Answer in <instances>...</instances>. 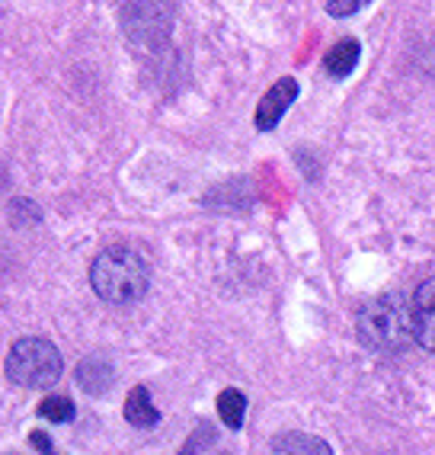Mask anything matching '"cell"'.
<instances>
[{
    "mask_svg": "<svg viewBox=\"0 0 435 455\" xmlns=\"http://www.w3.org/2000/svg\"><path fill=\"white\" fill-rule=\"evenodd\" d=\"M355 333L371 353H403L413 343V308L403 292L368 299L355 315Z\"/></svg>",
    "mask_w": 435,
    "mask_h": 455,
    "instance_id": "obj_1",
    "label": "cell"
},
{
    "mask_svg": "<svg viewBox=\"0 0 435 455\" xmlns=\"http://www.w3.org/2000/svg\"><path fill=\"white\" fill-rule=\"evenodd\" d=\"M90 285L106 305H131L147 292L151 267L135 247L113 244L90 267Z\"/></svg>",
    "mask_w": 435,
    "mask_h": 455,
    "instance_id": "obj_2",
    "label": "cell"
},
{
    "mask_svg": "<svg viewBox=\"0 0 435 455\" xmlns=\"http://www.w3.org/2000/svg\"><path fill=\"white\" fill-rule=\"evenodd\" d=\"M65 363L58 353L55 343H49L45 337H23L10 347L7 353V379L20 388H51L61 379Z\"/></svg>",
    "mask_w": 435,
    "mask_h": 455,
    "instance_id": "obj_3",
    "label": "cell"
},
{
    "mask_svg": "<svg viewBox=\"0 0 435 455\" xmlns=\"http://www.w3.org/2000/svg\"><path fill=\"white\" fill-rule=\"evenodd\" d=\"M413 308V340L423 350L435 353V276H429L426 283H419V289L410 299Z\"/></svg>",
    "mask_w": 435,
    "mask_h": 455,
    "instance_id": "obj_4",
    "label": "cell"
},
{
    "mask_svg": "<svg viewBox=\"0 0 435 455\" xmlns=\"http://www.w3.org/2000/svg\"><path fill=\"white\" fill-rule=\"evenodd\" d=\"M298 81L295 77H282L266 90V97L259 100L257 106V129L259 132H273L275 125L282 123L285 109H289L295 100H298Z\"/></svg>",
    "mask_w": 435,
    "mask_h": 455,
    "instance_id": "obj_5",
    "label": "cell"
},
{
    "mask_svg": "<svg viewBox=\"0 0 435 455\" xmlns=\"http://www.w3.org/2000/svg\"><path fill=\"white\" fill-rule=\"evenodd\" d=\"M273 455H333L330 443L314 433L289 430L273 439Z\"/></svg>",
    "mask_w": 435,
    "mask_h": 455,
    "instance_id": "obj_6",
    "label": "cell"
},
{
    "mask_svg": "<svg viewBox=\"0 0 435 455\" xmlns=\"http://www.w3.org/2000/svg\"><path fill=\"white\" fill-rule=\"evenodd\" d=\"M115 382V372H113V363H106L99 356H90V359H81V366H77V385H81L87 395L99 398L106 391L113 388Z\"/></svg>",
    "mask_w": 435,
    "mask_h": 455,
    "instance_id": "obj_7",
    "label": "cell"
},
{
    "mask_svg": "<svg viewBox=\"0 0 435 455\" xmlns=\"http://www.w3.org/2000/svg\"><path fill=\"white\" fill-rule=\"evenodd\" d=\"M359 55H362V45H359V39L336 42V45L327 52V58H323V71L330 74V77H336V81H343V77H349V74H352V68L359 65Z\"/></svg>",
    "mask_w": 435,
    "mask_h": 455,
    "instance_id": "obj_8",
    "label": "cell"
},
{
    "mask_svg": "<svg viewBox=\"0 0 435 455\" xmlns=\"http://www.w3.org/2000/svg\"><path fill=\"white\" fill-rule=\"evenodd\" d=\"M125 420H129L131 427H141V430H151V427L161 423V411L154 407L151 395H147V388H141V385L125 398Z\"/></svg>",
    "mask_w": 435,
    "mask_h": 455,
    "instance_id": "obj_9",
    "label": "cell"
},
{
    "mask_svg": "<svg viewBox=\"0 0 435 455\" xmlns=\"http://www.w3.org/2000/svg\"><path fill=\"white\" fill-rule=\"evenodd\" d=\"M243 414H247V395L241 388H225L218 395V417L225 420V427L241 430Z\"/></svg>",
    "mask_w": 435,
    "mask_h": 455,
    "instance_id": "obj_10",
    "label": "cell"
},
{
    "mask_svg": "<svg viewBox=\"0 0 435 455\" xmlns=\"http://www.w3.org/2000/svg\"><path fill=\"white\" fill-rule=\"evenodd\" d=\"M74 414H77V407H74V401L65 398V395H49V398L39 404V417H42V420L71 423Z\"/></svg>",
    "mask_w": 435,
    "mask_h": 455,
    "instance_id": "obj_11",
    "label": "cell"
},
{
    "mask_svg": "<svg viewBox=\"0 0 435 455\" xmlns=\"http://www.w3.org/2000/svg\"><path fill=\"white\" fill-rule=\"evenodd\" d=\"M362 7H365V0H330V4H327V13H330V17H352V13H359Z\"/></svg>",
    "mask_w": 435,
    "mask_h": 455,
    "instance_id": "obj_12",
    "label": "cell"
},
{
    "mask_svg": "<svg viewBox=\"0 0 435 455\" xmlns=\"http://www.w3.org/2000/svg\"><path fill=\"white\" fill-rule=\"evenodd\" d=\"M29 443H33V446L39 449L42 455H61V452H55V446H51V439L45 436L42 430H33V433H29Z\"/></svg>",
    "mask_w": 435,
    "mask_h": 455,
    "instance_id": "obj_13",
    "label": "cell"
},
{
    "mask_svg": "<svg viewBox=\"0 0 435 455\" xmlns=\"http://www.w3.org/2000/svg\"><path fill=\"white\" fill-rule=\"evenodd\" d=\"M195 443H199V433H195V436L189 439V443H186V449H183V452H179V455H195V449H199V446H195Z\"/></svg>",
    "mask_w": 435,
    "mask_h": 455,
    "instance_id": "obj_14",
    "label": "cell"
}]
</instances>
